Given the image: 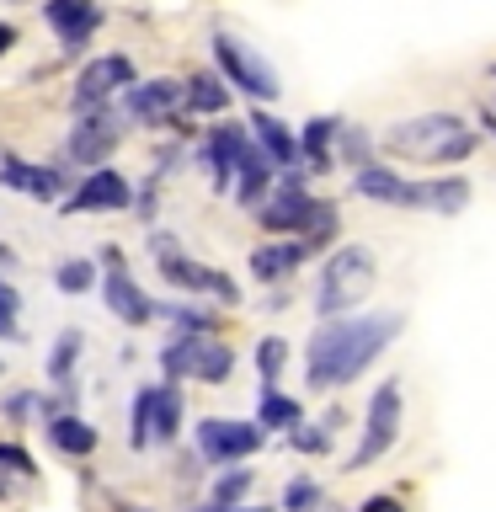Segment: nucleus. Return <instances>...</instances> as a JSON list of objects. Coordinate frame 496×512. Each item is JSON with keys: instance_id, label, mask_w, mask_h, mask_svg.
<instances>
[{"instance_id": "1a4fd4ad", "label": "nucleus", "mask_w": 496, "mask_h": 512, "mask_svg": "<svg viewBox=\"0 0 496 512\" xmlns=\"http://www.w3.org/2000/svg\"><path fill=\"white\" fill-rule=\"evenodd\" d=\"M198 448H203V459H214V464L251 459L256 448H262V427H256V422H224V416H208V422H198Z\"/></svg>"}, {"instance_id": "393cba45", "label": "nucleus", "mask_w": 496, "mask_h": 512, "mask_svg": "<svg viewBox=\"0 0 496 512\" xmlns=\"http://www.w3.org/2000/svg\"><path fill=\"white\" fill-rule=\"evenodd\" d=\"M342 134V128H336L331 118H310L304 123V139H299V155L310 160L315 171H331V139Z\"/></svg>"}, {"instance_id": "6ab92c4d", "label": "nucleus", "mask_w": 496, "mask_h": 512, "mask_svg": "<svg viewBox=\"0 0 496 512\" xmlns=\"http://www.w3.org/2000/svg\"><path fill=\"white\" fill-rule=\"evenodd\" d=\"M251 128H256V144H262V155L272 160V171H294V166H299V139L288 134V123H278L272 112H256Z\"/></svg>"}, {"instance_id": "f8f14e48", "label": "nucleus", "mask_w": 496, "mask_h": 512, "mask_svg": "<svg viewBox=\"0 0 496 512\" xmlns=\"http://www.w3.org/2000/svg\"><path fill=\"white\" fill-rule=\"evenodd\" d=\"M128 91L134 86V64H128L123 54H107V59H96V64H86V75H80V86H75V102L86 107V112H96V102L107 107V96L112 91Z\"/></svg>"}, {"instance_id": "f704fd0d", "label": "nucleus", "mask_w": 496, "mask_h": 512, "mask_svg": "<svg viewBox=\"0 0 496 512\" xmlns=\"http://www.w3.org/2000/svg\"><path fill=\"white\" fill-rule=\"evenodd\" d=\"M0 470H16V475H38V464H32L27 448H16V443H0Z\"/></svg>"}, {"instance_id": "a19ab883", "label": "nucleus", "mask_w": 496, "mask_h": 512, "mask_svg": "<svg viewBox=\"0 0 496 512\" xmlns=\"http://www.w3.org/2000/svg\"><path fill=\"white\" fill-rule=\"evenodd\" d=\"M198 512H267V507H198Z\"/></svg>"}, {"instance_id": "0eeeda50", "label": "nucleus", "mask_w": 496, "mask_h": 512, "mask_svg": "<svg viewBox=\"0 0 496 512\" xmlns=\"http://www.w3.org/2000/svg\"><path fill=\"white\" fill-rule=\"evenodd\" d=\"M155 251H160V278H166L171 288H187V294H219L224 304H235V299H240V288L224 278V272L203 267V262H187V256L176 251V240L160 235V240H155Z\"/></svg>"}, {"instance_id": "c756f323", "label": "nucleus", "mask_w": 496, "mask_h": 512, "mask_svg": "<svg viewBox=\"0 0 496 512\" xmlns=\"http://www.w3.org/2000/svg\"><path fill=\"white\" fill-rule=\"evenodd\" d=\"M150 411H155V384H144V390L134 395V432H128V443H134V448L150 443Z\"/></svg>"}, {"instance_id": "bb28decb", "label": "nucleus", "mask_w": 496, "mask_h": 512, "mask_svg": "<svg viewBox=\"0 0 496 512\" xmlns=\"http://www.w3.org/2000/svg\"><path fill=\"white\" fill-rule=\"evenodd\" d=\"M256 427H299V400H288V395H278V390H262Z\"/></svg>"}, {"instance_id": "9d476101", "label": "nucleus", "mask_w": 496, "mask_h": 512, "mask_svg": "<svg viewBox=\"0 0 496 512\" xmlns=\"http://www.w3.org/2000/svg\"><path fill=\"white\" fill-rule=\"evenodd\" d=\"M118 139H123V128L118 118L102 107V112H86L75 128H70V160H80V166H102V160L118 150Z\"/></svg>"}, {"instance_id": "dca6fc26", "label": "nucleus", "mask_w": 496, "mask_h": 512, "mask_svg": "<svg viewBox=\"0 0 496 512\" xmlns=\"http://www.w3.org/2000/svg\"><path fill=\"white\" fill-rule=\"evenodd\" d=\"M102 299H107V310L123 320V326H144V320L155 315V304L144 299V288L128 278V267H107V278H102Z\"/></svg>"}, {"instance_id": "f03ea898", "label": "nucleus", "mask_w": 496, "mask_h": 512, "mask_svg": "<svg viewBox=\"0 0 496 512\" xmlns=\"http://www.w3.org/2000/svg\"><path fill=\"white\" fill-rule=\"evenodd\" d=\"M379 150L395 160H411V166H454V160L475 150V128L454 118V112H422V118L384 128Z\"/></svg>"}, {"instance_id": "4c0bfd02", "label": "nucleus", "mask_w": 496, "mask_h": 512, "mask_svg": "<svg viewBox=\"0 0 496 512\" xmlns=\"http://www.w3.org/2000/svg\"><path fill=\"white\" fill-rule=\"evenodd\" d=\"M32 411V395H11L6 400V416H27Z\"/></svg>"}, {"instance_id": "6e6552de", "label": "nucleus", "mask_w": 496, "mask_h": 512, "mask_svg": "<svg viewBox=\"0 0 496 512\" xmlns=\"http://www.w3.org/2000/svg\"><path fill=\"white\" fill-rule=\"evenodd\" d=\"M310 208H315V198L299 187V171H283V187L272 192V198H262V208H256V224H262V230H272V235H304Z\"/></svg>"}, {"instance_id": "2eb2a0df", "label": "nucleus", "mask_w": 496, "mask_h": 512, "mask_svg": "<svg viewBox=\"0 0 496 512\" xmlns=\"http://www.w3.org/2000/svg\"><path fill=\"white\" fill-rule=\"evenodd\" d=\"M128 112L144 123H171L182 112V80H134L128 86Z\"/></svg>"}, {"instance_id": "f257e3e1", "label": "nucleus", "mask_w": 496, "mask_h": 512, "mask_svg": "<svg viewBox=\"0 0 496 512\" xmlns=\"http://www.w3.org/2000/svg\"><path fill=\"white\" fill-rule=\"evenodd\" d=\"M395 331H400V315H390V310H384V315H342V320H326V326L310 336L304 374H310L315 390H342V384H352L384 347L395 342Z\"/></svg>"}, {"instance_id": "c9c22d12", "label": "nucleus", "mask_w": 496, "mask_h": 512, "mask_svg": "<svg viewBox=\"0 0 496 512\" xmlns=\"http://www.w3.org/2000/svg\"><path fill=\"white\" fill-rule=\"evenodd\" d=\"M16 310H22V299H16V288L0 283V336L16 331Z\"/></svg>"}, {"instance_id": "79ce46f5", "label": "nucleus", "mask_w": 496, "mask_h": 512, "mask_svg": "<svg viewBox=\"0 0 496 512\" xmlns=\"http://www.w3.org/2000/svg\"><path fill=\"white\" fill-rule=\"evenodd\" d=\"M6 262H16V251L6 246V240H0V267H6Z\"/></svg>"}, {"instance_id": "7c9ffc66", "label": "nucleus", "mask_w": 496, "mask_h": 512, "mask_svg": "<svg viewBox=\"0 0 496 512\" xmlns=\"http://www.w3.org/2000/svg\"><path fill=\"white\" fill-rule=\"evenodd\" d=\"M246 486H251V470H230V475H219V480H214V502H208V507H235L240 496H246Z\"/></svg>"}, {"instance_id": "5701e85b", "label": "nucleus", "mask_w": 496, "mask_h": 512, "mask_svg": "<svg viewBox=\"0 0 496 512\" xmlns=\"http://www.w3.org/2000/svg\"><path fill=\"white\" fill-rule=\"evenodd\" d=\"M267 182H272V160L251 144V150L240 155V166H235V198H240V203H262Z\"/></svg>"}, {"instance_id": "ddd939ff", "label": "nucleus", "mask_w": 496, "mask_h": 512, "mask_svg": "<svg viewBox=\"0 0 496 512\" xmlns=\"http://www.w3.org/2000/svg\"><path fill=\"white\" fill-rule=\"evenodd\" d=\"M64 182L70 176L54 171V166H32V160H16L6 155L0 160V187H11V192H27V198H43V203H54L64 198Z\"/></svg>"}, {"instance_id": "20e7f679", "label": "nucleus", "mask_w": 496, "mask_h": 512, "mask_svg": "<svg viewBox=\"0 0 496 512\" xmlns=\"http://www.w3.org/2000/svg\"><path fill=\"white\" fill-rule=\"evenodd\" d=\"M160 363H166L171 384L182 379V374L198 379V384H219V379L235 374V352L224 347V342H208V336H176V342L160 352Z\"/></svg>"}, {"instance_id": "72a5a7b5", "label": "nucleus", "mask_w": 496, "mask_h": 512, "mask_svg": "<svg viewBox=\"0 0 496 512\" xmlns=\"http://www.w3.org/2000/svg\"><path fill=\"white\" fill-rule=\"evenodd\" d=\"M315 502H320V491H315V480H294V486H288V491H283V507H288V512H310Z\"/></svg>"}, {"instance_id": "412c9836", "label": "nucleus", "mask_w": 496, "mask_h": 512, "mask_svg": "<svg viewBox=\"0 0 496 512\" xmlns=\"http://www.w3.org/2000/svg\"><path fill=\"white\" fill-rule=\"evenodd\" d=\"M48 443H54L59 454L86 459L91 448H96V427H91V422H80V416H70V411H59L54 422H48Z\"/></svg>"}, {"instance_id": "7ed1b4c3", "label": "nucleus", "mask_w": 496, "mask_h": 512, "mask_svg": "<svg viewBox=\"0 0 496 512\" xmlns=\"http://www.w3.org/2000/svg\"><path fill=\"white\" fill-rule=\"evenodd\" d=\"M374 278H379V262L368 246H342L326 262L320 272V294H315V310L326 320H342L347 310H358V304L374 294Z\"/></svg>"}, {"instance_id": "58836bf2", "label": "nucleus", "mask_w": 496, "mask_h": 512, "mask_svg": "<svg viewBox=\"0 0 496 512\" xmlns=\"http://www.w3.org/2000/svg\"><path fill=\"white\" fill-rule=\"evenodd\" d=\"M347 155L363 160V155H368V139H363V134H347Z\"/></svg>"}, {"instance_id": "39448f33", "label": "nucleus", "mask_w": 496, "mask_h": 512, "mask_svg": "<svg viewBox=\"0 0 496 512\" xmlns=\"http://www.w3.org/2000/svg\"><path fill=\"white\" fill-rule=\"evenodd\" d=\"M214 59H219V70H224V80H230L235 91H246V96H256V102H272L283 86H278V70L256 54L251 43H240V38H230V32H219L214 38Z\"/></svg>"}, {"instance_id": "aec40b11", "label": "nucleus", "mask_w": 496, "mask_h": 512, "mask_svg": "<svg viewBox=\"0 0 496 512\" xmlns=\"http://www.w3.org/2000/svg\"><path fill=\"white\" fill-rule=\"evenodd\" d=\"M304 240H283V246H262V251H251V272L262 283H278V278H288L299 262H304Z\"/></svg>"}, {"instance_id": "c85d7f7f", "label": "nucleus", "mask_w": 496, "mask_h": 512, "mask_svg": "<svg viewBox=\"0 0 496 512\" xmlns=\"http://www.w3.org/2000/svg\"><path fill=\"white\" fill-rule=\"evenodd\" d=\"M283 363H288V342H283V336H267V342L256 347V368H262L267 390H272V384H278V374H283Z\"/></svg>"}, {"instance_id": "e433bc0d", "label": "nucleus", "mask_w": 496, "mask_h": 512, "mask_svg": "<svg viewBox=\"0 0 496 512\" xmlns=\"http://www.w3.org/2000/svg\"><path fill=\"white\" fill-rule=\"evenodd\" d=\"M358 512H406V507H400L395 496H368V502H363Z\"/></svg>"}, {"instance_id": "cd10ccee", "label": "nucleus", "mask_w": 496, "mask_h": 512, "mask_svg": "<svg viewBox=\"0 0 496 512\" xmlns=\"http://www.w3.org/2000/svg\"><path fill=\"white\" fill-rule=\"evenodd\" d=\"M54 283L64 288V294H86V288L96 283V267L86 262V256H70V262H59V272H54Z\"/></svg>"}, {"instance_id": "2f4dec72", "label": "nucleus", "mask_w": 496, "mask_h": 512, "mask_svg": "<svg viewBox=\"0 0 496 512\" xmlns=\"http://www.w3.org/2000/svg\"><path fill=\"white\" fill-rule=\"evenodd\" d=\"M75 352H80V331H64V336H59V347L48 352V374L64 379V374H70V363H75Z\"/></svg>"}, {"instance_id": "a878e982", "label": "nucleus", "mask_w": 496, "mask_h": 512, "mask_svg": "<svg viewBox=\"0 0 496 512\" xmlns=\"http://www.w3.org/2000/svg\"><path fill=\"white\" fill-rule=\"evenodd\" d=\"M464 198H470V182H464V176H443V182H427V203H422V208H438V214H459Z\"/></svg>"}, {"instance_id": "4be33fe9", "label": "nucleus", "mask_w": 496, "mask_h": 512, "mask_svg": "<svg viewBox=\"0 0 496 512\" xmlns=\"http://www.w3.org/2000/svg\"><path fill=\"white\" fill-rule=\"evenodd\" d=\"M182 432V390L155 384V411H150V443H171Z\"/></svg>"}, {"instance_id": "473e14b6", "label": "nucleus", "mask_w": 496, "mask_h": 512, "mask_svg": "<svg viewBox=\"0 0 496 512\" xmlns=\"http://www.w3.org/2000/svg\"><path fill=\"white\" fill-rule=\"evenodd\" d=\"M288 438H294V448H299V454H326V448H331V432L326 427H288Z\"/></svg>"}, {"instance_id": "a211bd4d", "label": "nucleus", "mask_w": 496, "mask_h": 512, "mask_svg": "<svg viewBox=\"0 0 496 512\" xmlns=\"http://www.w3.org/2000/svg\"><path fill=\"white\" fill-rule=\"evenodd\" d=\"M251 150V139H246V128H235V123H219L214 134H208V166H214V187H230V176L240 166V155Z\"/></svg>"}, {"instance_id": "b1692460", "label": "nucleus", "mask_w": 496, "mask_h": 512, "mask_svg": "<svg viewBox=\"0 0 496 512\" xmlns=\"http://www.w3.org/2000/svg\"><path fill=\"white\" fill-rule=\"evenodd\" d=\"M182 107H192V112H224V107H230V86H224L219 75L198 70V75H187V86H182Z\"/></svg>"}, {"instance_id": "ea45409f", "label": "nucleus", "mask_w": 496, "mask_h": 512, "mask_svg": "<svg viewBox=\"0 0 496 512\" xmlns=\"http://www.w3.org/2000/svg\"><path fill=\"white\" fill-rule=\"evenodd\" d=\"M11 43H16V27H6V22H0V54H6Z\"/></svg>"}, {"instance_id": "4468645a", "label": "nucleus", "mask_w": 496, "mask_h": 512, "mask_svg": "<svg viewBox=\"0 0 496 512\" xmlns=\"http://www.w3.org/2000/svg\"><path fill=\"white\" fill-rule=\"evenodd\" d=\"M128 198H134V192H128L123 176L107 171V166H96L59 208H64V214H86V208H128Z\"/></svg>"}, {"instance_id": "f3484780", "label": "nucleus", "mask_w": 496, "mask_h": 512, "mask_svg": "<svg viewBox=\"0 0 496 512\" xmlns=\"http://www.w3.org/2000/svg\"><path fill=\"white\" fill-rule=\"evenodd\" d=\"M358 192L379 203H400V208H422L427 203V182H406V176L384 171V166H358Z\"/></svg>"}, {"instance_id": "9b49d317", "label": "nucleus", "mask_w": 496, "mask_h": 512, "mask_svg": "<svg viewBox=\"0 0 496 512\" xmlns=\"http://www.w3.org/2000/svg\"><path fill=\"white\" fill-rule=\"evenodd\" d=\"M43 16L64 38V54H80V43L102 27V6L96 0H43Z\"/></svg>"}, {"instance_id": "423d86ee", "label": "nucleus", "mask_w": 496, "mask_h": 512, "mask_svg": "<svg viewBox=\"0 0 496 512\" xmlns=\"http://www.w3.org/2000/svg\"><path fill=\"white\" fill-rule=\"evenodd\" d=\"M395 438H400V384L395 379H384L379 390H374V400H368V422H363V443L352 448V470H368L379 454H390L395 448Z\"/></svg>"}]
</instances>
